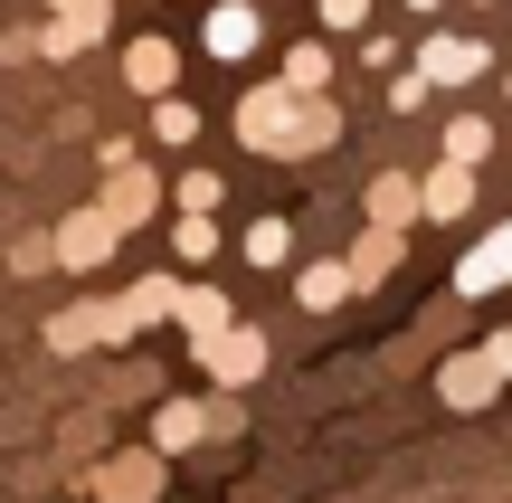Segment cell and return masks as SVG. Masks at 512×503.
Here are the masks:
<instances>
[{
  "instance_id": "6da1fadb",
  "label": "cell",
  "mask_w": 512,
  "mask_h": 503,
  "mask_svg": "<svg viewBox=\"0 0 512 503\" xmlns=\"http://www.w3.org/2000/svg\"><path fill=\"white\" fill-rule=\"evenodd\" d=\"M238 133L256 152H323L332 133H342V114L323 105V95H294V86H256L238 105Z\"/></svg>"
},
{
  "instance_id": "7a4b0ae2",
  "label": "cell",
  "mask_w": 512,
  "mask_h": 503,
  "mask_svg": "<svg viewBox=\"0 0 512 503\" xmlns=\"http://www.w3.org/2000/svg\"><path fill=\"white\" fill-rule=\"evenodd\" d=\"M57 257H67L76 276H86V266H105V257H114V209H105V200H95V209H76V219L57 228Z\"/></svg>"
},
{
  "instance_id": "3957f363",
  "label": "cell",
  "mask_w": 512,
  "mask_h": 503,
  "mask_svg": "<svg viewBox=\"0 0 512 503\" xmlns=\"http://www.w3.org/2000/svg\"><path fill=\"white\" fill-rule=\"evenodd\" d=\"M162 494V456H114L95 466V503H152Z\"/></svg>"
},
{
  "instance_id": "277c9868",
  "label": "cell",
  "mask_w": 512,
  "mask_h": 503,
  "mask_svg": "<svg viewBox=\"0 0 512 503\" xmlns=\"http://www.w3.org/2000/svg\"><path fill=\"white\" fill-rule=\"evenodd\" d=\"M437 380H446V409H484V399H494V380H503V361H494V352H456Z\"/></svg>"
},
{
  "instance_id": "5b68a950",
  "label": "cell",
  "mask_w": 512,
  "mask_h": 503,
  "mask_svg": "<svg viewBox=\"0 0 512 503\" xmlns=\"http://www.w3.org/2000/svg\"><path fill=\"white\" fill-rule=\"evenodd\" d=\"M200 361H209V371L228 380V390H238V380H256V371H266V342H256L247 323H228L219 342H200Z\"/></svg>"
},
{
  "instance_id": "8992f818",
  "label": "cell",
  "mask_w": 512,
  "mask_h": 503,
  "mask_svg": "<svg viewBox=\"0 0 512 503\" xmlns=\"http://www.w3.org/2000/svg\"><path fill=\"white\" fill-rule=\"evenodd\" d=\"M418 67L437 76V86H475L494 57H484V38H427V57H418Z\"/></svg>"
},
{
  "instance_id": "52a82bcc",
  "label": "cell",
  "mask_w": 512,
  "mask_h": 503,
  "mask_svg": "<svg viewBox=\"0 0 512 503\" xmlns=\"http://www.w3.org/2000/svg\"><path fill=\"white\" fill-rule=\"evenodd\" d=\"M494 285H512V228H494V238L456 266V295H494Z\"/></svg>"
},
{
  "instance_id": "ba28073f",
  "label": "cell",
  "mask_w": 512,
  "mask_h": 503,
  "mask_svg": "<svg viewBox=\"0 0 512 503\" xmlns=\"http://www.w3.org/2000/svg\"><path fill=\"white\" fill-rule=\"evenodd\" d=\"M418 190H427V219H465L475 209V162H437Z\"/></svg>"
},
{
  "instance_id": "9c48e42d",
  "label": "cell",
  "mask_w": 512,
  "mask_h": 503,
  "mask_svg": "<svg viewBox=\"0 0 512 503\" xmlns=\"http://www.w3.org/2000/svg\"><path fill=\"white\" fill-rule=\"evenodd\" d=\"M124 76H133V95H171V76H181L171 38H133V48H124Z\"/></svg>"
},
{
  "instance_id": "30bf717a",
  "label": "cell",
  "mask_w": 512,
  "mask_h": 503,
  "mask_svg": "<svg viewBox=\"0 0 512 503\" xmlns=\"http://www.w3.org/2000/svg\"><path fill=\"white\" fill-rule=\"evenodd\" d=\"M152 171H133V162H114V181H105V209H114V228H133V219H152Z\"/></svg>"
},
{
  "instance_id": "8fae6325",
  "label": "cell",
  "mask_w": 512,
  "mask_h": 503,
  "mask_svg": "<svg viewBox=\"0 0 512 503\" xmlns=\"http://www.w3.org/2000/svg\"><path fill=\"white\" fill-rule=\"evenodd\" d=\"M200 38H209V57H247L256 48V10H247V0H219Z\"/></svg>"
},
{
  "instance_id": "7c38bea8",
  "label": "cell",
  "mask_w": 512,
  "mask_h": 503,
  "mask_svg": "<svg viewBox=\"0 0 512 503\" xmlns=\"http://www.w3.org/2000/svg\"><path fill=\"white\" fill-rule=\"evenodd\" d=\"M209 428H219V418H209V409H200V399H171V409H162V418H152V447H200V437H209Z\"/></svg>"
},
{
  "instance_id": "4fadbf2b",
  "label": "cell",
  "mask_w": 512,
  "mask_h": 503,
  "mask_svg": "<svg viewBox=\"0 0 512 503\" xmlns=\"http://www.w3.org/2000/svg\"><path fill=\"white\" fill-rule=\"evenodd\" d=\"M181 323H190V342H219L228 333V295L219 285H181Z\"/></svg>"
},
{
  "instance_id": "5bb4252c",
  "label": "cell",
  "mask_w": 512,
  "mask_h": 503,
  "mask_svg": "<svg viewBox=\"0 0 512 503\" xmlns=\"http://www.w3.org/2000/svg\"><path fill=\"white\" fill-rule=\"evenodd\" d=\"M408 209H427V190H418V181H399V171H389V181H370V219H380V228H399Z\"/></svg>"
},
{
  "instance_id": "9a60e30c",
  "label": "cell",
  "mask_w": 512,
  "mask_h": 503,
  "mask_svg": "<svg viewBox=\"0 0 512 503\" xmlns=\"http://www.w3.org/2000/svg\"><path fill=\"white\" fill-rule=\"evenodd\" d=\"M351 285H361V276H351V257H342V266H304V285H294V295H304L313 314H332V304H342Z\"/></svg>"
},
{
  "instance_id": "2e32d148",
  "label": "cell",
  "mask_w": 512,
  "mask_h": 503,
  "mask_svg": "<svg viewBox=\"0 0 512 503\" xmlns=\"http://www.w3.org/2000/svg\"><path fill=\"white\" fill-rule=\"evenodd\" d=\"M389 266H399V228H370V238L351 247V276L370 285V276H389Z\"/></svg>"
},
{
  "instance_id": "e0dca14e",
  "label": "cell",
  "mask_w": 512,
  "mask_h": 503,
  "mask_svg": "<svg viewBox=\"0 0 512 503\" xmlns=\"http://www.w3.org/2000/svg\"><path fill=\"white\" fill-rule=\"evenodd\" d=\"M124 304H133V323H162V314H181V285H171V276H143Z\"/></svg>"
},
{
  "instance_id": "ac0fdd59",
  "label": "cell",
  "mask_w": 512,
  "mask_h": 503,
  "mask_svg": "<svg viewBox=\"0 0 512 503\" xmlns=\"http://www.w3.org/2000/svg\"><path fill=\"white\" fill-rule=\"evenodd\" d=\"M484 152H494V124L456 114V124H446V162H484Z\"/></svg>"
},
{
  "instance_id": "d6986e66",
  "label": "cell",
  "mask_w": 512,
  "mask_h": 503,
  "mask_svg": "<svg viewBox=\"0 0 512 503\" xmlns=\"http://www.w3.org/2000/svg\"><path fill=\"white\" fill-rule=\"evenodd\" d=\"M323 76H332L323 48H294V57H285V86H294V95H323Z\"/></svg>"
},
{
  "instance_id": "ffe728a7",
  "label": "cell",
  "mask_w": 512,
  "mask_h": 503,
  "mask_svg": "<svg viewBox=\"0 0 512 503\" xmlns=\"http://www.w3.org/2000/svg\"><path fill=\"white\" fill-rule=\"evenodd\" d=\"M285 247H294L285 219H256V228H247V257H256V266H285Z\"/></svg>"
},
{
  "instance_id": "44dd1931",
  "label": "cell",
  "mask_w": 512,
  "mask_h": 503,
  "mask_svg": "<svg viewBox=\"0 0 512 503\" xmlns=\"http://www.w3.org/2000/svg\"><path fill=\"white\" fill-rule=\"evenodd\" d=\"M152 133H162V143H190V133H200V114H190L181 95H162V114H152Z\"/></svg>"
},
{
  "instance_id": "7402d4cb",
  "label": "cell",
  "mask_w": 512,
  "mask_h": 503,
  "mask_svg": "<svg viewBox=\"0 0 512 503\" xmlns=\"http://www.w3.org/2000/svg\"><path fill=\"white\" fill-rule=\"evenodd\" d=\"M181 209H200V219H209V209H219V171H190V181H181Z\"/></svg>"
},
{
  "instance_id": "603a6c76",
  "label": "cell",
  "mask_w": 512,
  "mask_h": 503,
  "mask_svg": "<svg viewBox=\"0 0 512 503\" xmlns=\"http://www.w3.org/2000/svg\"><path fill=\"white\" fill-rule=\"evenodd\" d=\"M209 247H219V228H209V219H200V209H190V219H181V257H190V266H200V257H209Z\"/></svg>"
},
{
  "instance_id": "cb8c5ba5",
  "label": "cell",
  "mask_w": 512,
  "mask_h": 503,
  "mask_svg": "<svg viewBox=\"0 0 512 503\" xmlns=\"http://www.w3.org/2000/svg\"><path fill=\"white\" fill-rule=\"evenodd\" d=\"M323 19H332V29H361V19H370V0H323Z\"/></svg>"
},
{
  "instance_id": "d4e9b609",
  "label": "cell",
  "mask_w": 512,
  "mask_h": 503,
  "mask_svg": "<svg viewBox=\"0 0 512 503\" xmlns=\"http://www.w3.org/2000/svg\"><path fill=\"white\" fill-rule=\"evenodd\" d=\"M484 352H494V361H503V380H512V333H494V342H484Z\"/></svg>"
},
{
  "instance_id": "484cf974",
  "label": "cell",
  "mask_w": 512,
  "mask_h": 503,
  "mask_svg": "<svg viewBox=\"0 0 512 503\" xmlns=\"http://www.w3.org/2000/svg\"><path fill=\"white\" fill-rule=\"evenodd\" d=\"M408 10H437V0H408Z\"/></svg>"
},
{
  "instance_id": "4316f807",
  "label": "cell",
  "mask_w": 512,
  "mask_h": 503,
  "mask_svg": "<svg viewBox=\"0 0 512 503\" xmlns=\"http://www.w3.org/2000/svg\"><path fill=\"white\" fill-rule=\"evenodd\" d=\"M503 86H512V76H503Z\"/></svg>"
}]
</instances>
